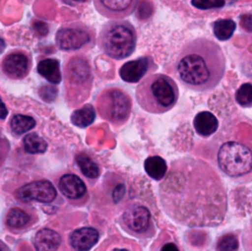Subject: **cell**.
<instances>
[{
    "mask_svg": "<svg viewBox=\"0 0 252 251\" xmlns=\"http://www.w3.org/2000/svg\"><path fill=\"white\" fill-rule=\"evenodd\" d=\"M137 33L133 25L126 20L106 22L97 37V46L108 57L121 60L129 57L135 50Z\"/></svg>",
    "mask_w": 252,
    "mask_h": 251,
    "instance_id": "cell-4",
    "label": "cell"
},
{
    "mask_svg": "<svg viewBox=\"0 0 252 251\" xmlns=\"http://www.w3.org/2000/svg\"><path fill=\"white\" fill-rule=\"evenodd\" d=\"M112 251H128V250H126V249H118V248H116V249H113Z\"/></svg>",
    "mask_w": 252,
    "mask_h": 251,
    "instance_id": "cell-33",
    "label": "cell"
},
{
    "mask_svg": "<svg viewBox=\"0 0 252 251\" xmlns=\"http://www.w3.org/2000/svg\"><path fill=\"white\" fill-rule=\"evenodd\" d=\"M16 196L24 202L38 201L41 203H50L56 197V190L51 182L39 180L20 187L16 192Z\"/></svg>",
    "mask_w": 252,
    "mask_h": 251,
    "instance_id": "cell-9",
    "label": "cell"
},
{
    "mask_svg": "<svg viewBox=\"0 0 252 251\" xmlns=\"http://www.w3.org/2000/svg\"><path fill=\"white\" fill-rule=\"evenodd\" d=\"M235 100L242 107L252 106V85L249 83L242 84L235 93Z\"/></svg>",
    "mask_w": 252,
    "mask_h": 251,
    "instance_id": "cell-26",
    "label": "cell"
},
{
    "mask_svg": "<svg viewBox=\"0 0 252 251\" xmlns=\"http://www.w3.org/2000/svg\"><path fill=\"white\" fill-rule=\"evenodd\" d=\"M193 125L197 134L202 137H209L218 130L219 121L212 112L201 111L195 116Z\"/></svg>",
    "mask_w": 252,
    "mask_h": 251,
    "instance_id": "cell-16",
    "label": "cell"
},
{
    "mask_svg": "<svg viewBox=\"0 0 252 251\" xmlns=\"http://www.w3.org/2000/svg\"><path fill=\"white\" fill-rule=\"evenodd\" d=\"M131 107L130 95L120 88H107L98 94L96 99V109L99 115L116 126L128 119Z\"/></svg>",
    "mask_w": 252,
    "mask_h": 251,
    "instance_id": "cell-5",
    "label": "cell"
},
{
    "mask_svg": "<svg viewBox=\"0 0 252 251\" xmlns=\"http://www.w3.org/2000/svg\"><path fill=\"white\" fill-rule=\"evenodd\" d=\"M217 163L234 182H252V121H245L240 134L220 146Z\"/></svg>",
    "mask_w": 252,
    "mask_h": 251,
    "instance_id": "cell-2",
    "label": "cell"
},
{
    "mask_svg": "<svg viewBox=\"0 0 252 251\" xmlns=\"http://www.w3.org/2000/svg\"><path fill=\"white\" fill-rule=\"evenodd\" d=\"M76 161L82 173L89 178H95L98 176L99 169L97 164L86 154H79L76 157Z\"/></svg>",
    "mask_w": 252,
    "mask_h": 251,
    "instance_id": "cell-23",
    "label": "cell"
},
{
    "mask_svg": "<svg viewBox=\"0 0 252 251\" xmlns=\"http://www.w3.org/2000/svg\"><path fill=\"white\" fill-rule=\"evenodd\" d=\"M239 241L238 237L233 232L222 234L217 241V251H238Z\"/></svg>",
    "mask_w": 252,
    "mask_h": 251,
    "instance_id": "cell-24",
    "label": "cell"
},
{
    "mask_svg": "<svg viewBox=\"0 0 252 251\" xmlns=\"http://www.w3.org/2000/svg\"><path fill=\"white\" fill-rule=\"evenodd\" d=\"M236 25L230 19H220L214 23L213 31L215 36L220 40H227L235 31Z\"/></svg>",
    "mask_w": 252,
    "mask_h": 251,
    "instance_id": "cell-21",
    "label": "cell"
},
{
    "mask_svg": "<svg viewBox=\"0 0 252 251\" xmlns=\"http://www.w3.org/2000/svg\"><path fill=\"white\" fill-rule=\"evenodd\" d=\"M144 165H145L146 172L153 179L160 180L165 176L167 166H166L165 160L162 157L158 156L149 157L145 160Z\"/></svg>",
    "mask_w": 252,
    "mask_h": 251,
    "instance_id": "cell-18",
    "label": "cell"
},
{
    "mask_svg": "<svg viewBox=\"0 0 252 251\" xmlns=\"http://www.w3.org/2000/svg\"><path fill=\"white\" fill-rule=\"evenodd\" d=\"M58 185L61 193L69 199H78L84 196L87 191L86 185L82 179L72 173L63 175Z\"/></svg>",
    "mask_w": 252,
    "mask_h": 251,
    "instance_id": "cell-14",
    "label": "cell"
},
{
    "mask_svg": "<svg viewBox=\"0 0 252 251\" xmlns=\"http://www.w3.org/2000/svg\"><path fill=\"white\" fill-rule=\"evenodd\" d=\"M191 4L200 10L218 9L225 4V0H191Z\"/></svg>",
    "mask_w": 252,
    "mask_h": 251,
    "instance_id": "cell-27",
    "label": "cell"
},
{
    "mask_svg": "<svg viewBox=\"0 0 252 251\" xmlns=\"http://www.w3.org/2000/svg\"><path fill=\"white\" fill-rule=\"evenodd\" d=\"M236 1H238V0H225V3L231 4V3H234V2H236Z\"/></svg>",
    "mask_w": 252,
    "mask_h": 251,
    "instance_id": "cell-32",
    "label": "cell"
},
{
    "mask_svg": "<svg viewBox=\"0 0 252 251\" xmlns=\"http://www.w3.org/2000/svg\"><path fill=\"white\" fill-rule=\"evenodd\" d=\"M240 24L244 30L252 32V15H242L240 17Z\"/></svg>",
    "mask_w": 252,
    "mask_h": 251,
    "instance_id": "cell-29",
    "label": "cell"
},
{
    "mask_svg": "<svg viewBox=\"0 0 252 251\" xmlns=\"http://www.w3.org/2000/svg\"><path fill=\"white\" fill-rule=\"evenodd\" d=\"M71 1H74V2H86L88 0H71Z\"/></svg>",
    "mask_w": 252,
    "mask_h": 251,
    "instance_id": "cell-34",
    "label": "cell"
},
{
    "mask_svg": "<svg viewBox=\"0 0 252 251\" xmlns=\"http://www.w3.org/2000/svg\"><path fill=\"white\" fill-rule=\"evenodd\" d=\"M6 113H7V111H6V108H5V104L2 102V119H4L5 117H6Z\"/></svg>",
    "mask_w": 252,
    "mask_h": 251,
    "instance_id": "cell-31",
    "label": "cell"
},
{
    "mask_svg": "<svg viewBox=\"0 0 252 251\" xmlns=\"http://www.w3.org/2000/svg\"><path fill=\"white\" fill-rule=\"evenodd\" d=\"M64 82L69 96L87 95L92 87L93 76L88 60L82 55L69 58L65 66Z\"/></svg>",
    "mask_w": 252,
    "mask_h": 251,
    "instance_id": "cell-6",
    "label": "cell"
},
{
    "mask_svg": "<svg viewBox=\"0 0 252 251\" xmlns=\"http://www.w3.org/2000/svg\"><path fill=\"white\" fill-rule=\"evenodd\" d=\"M98 240V232L93 227L76 229L70 235V244L76 251H89Z\"/></svg>",
    "mask_w": 252,
    "mask_h": 251,
    "instance_id": "cell-13",
    "label": "cell"
},
{
    "mask_svg": "<svg viewBox=\"0 0 252 251\" xmlns=\"http://www.w3.org/2000/svg\"><path fill=\"white\" fill-rule=\"evenodd\" d=\"M24 149L30 154H41L47 149V143L36 133L27 134L23 139Z\"/></svg>",
    "mask_w": 252,
    "mask_h": 251,
    "instance_id": "cell-20",
    "label": "cell"
},
{
    "mask_svg": "<svg viewBox=\"0 0 252 251\" xmlns=\"http://www.w3.org/2000/svg\"><path fill=\"white\" fill-rule=\"evenodd\" d=\"M32 65L31 54L24 49H13L7 52L1 61L2 74L10 80L25 79Z\"/></svg>",
    "mask_w": 252,
    "mask_h": 251,
    "instance_id": "cell-8",
    "label": "cell"
},
{
    "mask_svg": "<svg viewBox=\"0 0 252 251\" xmlns=\"http://www.w3.org/2000/svg\"><path fill=\"white\" fill-rule=\"evenodd\" d=\"M175 69L185 87L195 92H207L215 89L223 78L225 56L216 41L195 38L179 52Z\"/></svg>",
    "mask_w": 252,
    "mask_h": 251,
    "instance_id": "cell-1",
    "label": "cell"
},
{
    "mask_svg": "<svg viewBox=\"0 0 252 251\" xmlns=\"http://www.w3.org/2000/svg\"><path fill=\"white\" fill-rule=\"evenodd\" d=\"M60 243V235L49 228L39 230L33 238V245L36 251H56Z\"/></svg>",
    "mask_w": 252,
    "mask_h": 251,
    "instance_id": "cell-15",
    "label": "cell"
},
{
    "mask_svg": "<svg viewBox=\"0 0 252 251\" xmlns=\"http://www.w3.org/2000/svg\"><path fill=\"white\" fill-rule=\"evenodd\" d=\"M123 220L130 229L143 232L150 224V212L143 206H132L124 213Z\"/></svg>",
    "mask_w": 252,
    "mask_h": 251,
    "instance_id": "cell-12",
    "label": "cell"
},
{
    "mask_svg": "<svg viewBox=\"0 0 252 251\" xmlns=\"http://www.w3.org/2000/svg\"><path fill=\"white\" fill-rule=\"evenodd\" d=\"M37 73L51 84H59L62 81L59 60L55 58H45L38 62Z\"/></svg>",
    "mask_w": 252,
    "mask_h": 251,
    "instance_id": "cell-17",
    "label": "cell"
},
{
    "mask_svg": "<svg viewBox=\"0 0 252 251\" xmlns=\"http://www.w3.org/2000/svg\"><path fill=\"white\" fill-rule=\"evenodd\" d=\"M241 240L244 251H252V218L244 228Z\"/></svg>",
    "mask_w": 252,
    "mask_h": 251,
    "instance_id": "cell-28",
    "label": "cell"
},
{
    "mask_svg": "<svg viewBox=\"0 0 252 251\" xmlns=\"http://www.w3.org/2000/svg\"><path fill=\"white\" fill-rule=\"evenodd\" d=\"M92 30L83 23H71L60 27L55 34L57 47L64 51L78 50L93 40Z\"/></svg>",
    "mask_w": 252,
    "mask_h": 251,
    "instance_id": "cell-7",
    "label": "cell"
},
{
    "mask_svg": "<svg viewBox=\"0 0 252 251\" xmlns=\"http://www.w3.org/2000/svg\"><path fill=\"white\" fill-rule=\"evenodd\" d=\"M35 126V120L28 115L16 114L13 116L10 122L11 130L16 135H22Z\"/></svg>",
    "mask_w": 252,
    "mask_h": 251,
    "instance_id": "cell-22",
    "label": "cell"
},
{
    "mask_svg": "<svg viewBox=\"0 0 252 251\" xmlns=\"http://www.w3.org/2000/svg\"><path fill=\"white\" fill-rule=\"evenodd\" d=\"M95 10L112 20H121L131 15L139 0H93Z\"/></svg>",
    "mask_w": 252,
    "mask_h": 251,
    "instance_id": "cell-10",
    "label": "cell"
},
{
    "mask_svg": "<svg viewBox=\"0 0 252 251\" xmlns=\"http://www.w3.org/2000/svg\"><path fill=\"white\" fill-rule=\"evenodd\" d=\"M95 118L94 108L92 104L88 103L83 107L76 109L71 114V122L77 127H87L91 125Z\"/></svg>",
    "mask_w": 252,
    "mask_h": 251,
    "instance_id": "cell-19",
    "label": "cell"
},
{
    "mask_svg": "<svg viewBox=\"0 0 252 251\" xmlns=\"http://www.w3.org/2000/svg\"><path fill=\"white\" fill-rule=\"evenodd\" d=\"M29 220H30L29 215L26 212H24L23 210L19 209V208L11 209L8 212L7 217H6L7 224L11 227H14V228L24 226L25 224L28 223Z\"/></svg>",
    "mask_w": 252,
    "mask_h": 251,
    "instance_id": "cell-25",
    "label": "cell"
},
{
    "mask_svg": "<svg viewBox=\"0 0 252 251\" xmlns=\"http://www.w3.org/2000/svg\"><path fill=\"white\" fill-rule=\"evenodd\" d=\"M149 58L140 57L124 63L119 69L120 78L127 83L139 82L149 69Z\"/></svg>",
    "mask_w": 252,
    "mask_h": 251,
    "instance_id": "cell-11",
    "label": "cell"
},
{
    "mask_svg": "<svg viewBox=\"0 0 252 251\" xmlns=\"http://www.w3.org/2000/svg\"><path fill=\"white\" fill-rule=\"evenodd\" d=\"M160 251H179V250H178V248L176 247L175 244L167 243V244H165L161 247Z\"/></svg>",
    "mask_w": 252,
    "mask_h": 251,
    "instance_id": "cell-30",
    "label": "cell"
},
{
    "mask_svg": "<svg viewBox=\"0 0 252 251\" xmlns=\"http://www.w3.org/2000/svg\"><path fill=\"white\" fill-rule=\"evenodd\" d=\"M179 95L173 79L164 74H152L143 79L136 89L139 105L152 113H162L171 109Z\"/></svg>",
    "mask_w": 252,
    "mask_h": 251,
    "instance_id": "cell-3",
    "label": "cell"
}]
</instances>
